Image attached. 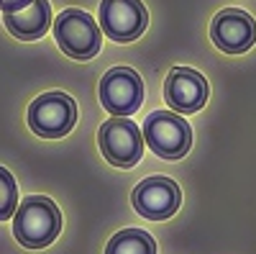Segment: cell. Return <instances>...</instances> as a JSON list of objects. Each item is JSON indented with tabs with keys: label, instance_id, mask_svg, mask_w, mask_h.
<instances>
[{
	"label": "cell",
	"instance_id": "8",
	"mask_svg": "<svg viewBox=\"0 0 256 254\" xmlns=\"http://www.w3.org/2000/svg\"><path fill=\"white\" fill-rule=\"evenodd\" d=\"M148 24V13L141 0H102L100 3V26L108 39L118 44L136 41Z\"/></svg>",
	"mask_w": 256,
	"mask_h": 254
},
{
	"label": "cell",
	"instance_id": "6",
	"mask_svg": "<svg viewBox=\"0 0 256 254\" xmlns=\"http://www.w3.org/2000/svg\"><path fill=\"white\" fill-rule=\"evenodd\" d=\"M144 100L141 75L131 67H113L100 80V103L113 116L131 118Z\"/></svg>",
	"mask_w": 256,
	"mask_h": 254
},
{
	"label": "cell",
	"instance_id": "13",
	"mask_svg": "<svg viewBox=\"0 0 256 254\" xmlns=\"http://www.w3.org/2000/svg\"><path fill=\"white\" fill-rule=\"evenodd\" d=\"M18 208V187L13 175L8 172L6 167H0V221L13 218Z\"/></svg>",
	"mask_w": 256,
	"mask_h": 254
},
{
	"label": "cell",
	"instance_id": "3",
	"mask_svg": "<svg viewBox=\"0 0 256 254\" xmlns=\"http://www.w3.org/2000/svg\"><path fill=\"white\" fill-rule=\"evenodd\" d=\"M141 134L148 144V149L162 159H182L192 146L190 123L172 111H156L146 116Z\"/></svg>",
	"mask_w": 256,
	"mask_h": 254
},
{
	"label": "cell",
	"instance_id": "14",
	"mask_svg": "<svg viewBox=\"0 0 256 254\" xmlns=\"http://www.w3.org/2000/svg\"><path fill=\"white\" fill-rule=\"evenodd\" d=\"M31 0H0V11L3 13H16L20 8H26Z\"/></svg>",
	"mask_w": 256,
	"mask_h": 254
},
{
	"label": "cell",
	"instance_id": "10",
	"mask_svg": "<svg viewBox=\"0 0 256 254\" xmlns=\"http://www.w3.org/2000/svg\"><path fill=\"white\" fill-rule=\"evenodd\" d=\"M164 98L177 113H198L208 103V80L190 67H174L164 82Z\"/></svg>",
	"mask_w": 256,
	"mask_h": 254
},
{
	"label": "cell",
	"instance_id": "2",
	"mask_svg": "<svg viewBox=\"0 0 256 254\" xmlns=\"http://www.w3.org/2000/svg\"><path fill=\"white\" fill-rule=\"evenodd\" d=\"M54 39L59 49L72 59H92L102 44L100 26L90 13L80 8H67L59 13V18L54 21Z\"/></svg>",
	"mask_w": 256,
	"mask_h": 254
},
{
	"label": "cell",
	"instance_id": "7",
	"mask_svg": "<svg viewBox=\"0 0 256 254\" xmlns=\"http://www.w3.org/2000/svg\"><path fill=\"white\" fill-rule=\"evenodd\" d=\"M182 203V190L174 180L154 175L146 177L134 190V208L148 221H166L177 213Z\"/></svg>",
	"mask_w": 256,
	"mask_h": 254
},
{
	"label": "cell",
	"instance_id": "4",
	"mask_svg": "<svg viewBox=\"0 0 256 254\" xmlns=\"http://www.w3.org/2000/svg\"><path fill=\"white\" fill-rule=\"evenodd\" d=\"M77 123V103L67 93H44L28 105L31 131L44 139L67 136Z\"/></svg>",
	"mask_w": 256,
	"mask_h": 254
},
{
	"label": "cell",
	"instance_id": "1",
	"mask_svg": "<svg viewBox=\"0 0 256 254\" xmlns=\"http://www.w3.org/2000/svg\"><path fill=\"white\" fill-rule=\"evenodd\" d=\"M62 231V213L52 198L28 195L13 213V236L26 249L49 246Z\"/></svg>",
	"mask_w": 256,
	"mask_h": 254
},
{
	"label": "cell",
	"instance_id": "5",
	"mask_svg": "<svg viewBox=\"0 0 256 254\" xmlns=\"http://www.w3.org/2000/svg\"><path fill=\"white\" fill-rule=\"evenodd\" d=\"M100 152L113 167H134L144 154L141 129L126 116H113L100 126Z\"/></svg>",
	"mask_w": 256,
	"mask_h": 254
},
{
	"label": "cell",
	"instance_id": "12",
	"mask_svg": "<svg viewBox=\"0 0 256 254\" xmlns=\"http://www.w3.org/2000/svg\"><path fill=\"white\" fill-rule=\"evenodd\" d=\"M105 254H156V244L141 228H123L108 241Z\"/></svg>",
	"mask_w": 256,
	"mask_h": 254
},
{
	"label": "cell",
	"instance_id": "11",
	"mask_svg": "<svg viewBox=\"0 0 256 254\" xmlns=\"http://www.w3.org/2000/svg\"><path fill=\"white\" fill-rule=\"evenodd\" d=\"M6 29L20 41H36L52 26V8L46 0H31L26 8L3 16Z\"/></svg>",
	"mask_w": 256,
	"mask_h": 254
},
{
	"label": "cell",
	"instance_id": "9",
	"mask_svg": "<svg viewBox=\"0 0 256 254\" xmlns=\"http://www.w3.org/2000/svg\"><path fill=\"white\" fill-rule=\"evenodd\" d=\"M210 39L226 54H244L256 44V21L241 8H226L212 18Z\"/></svg>",
	"mask_w": 256,
	"mask_h": 254
}]
</instances>
